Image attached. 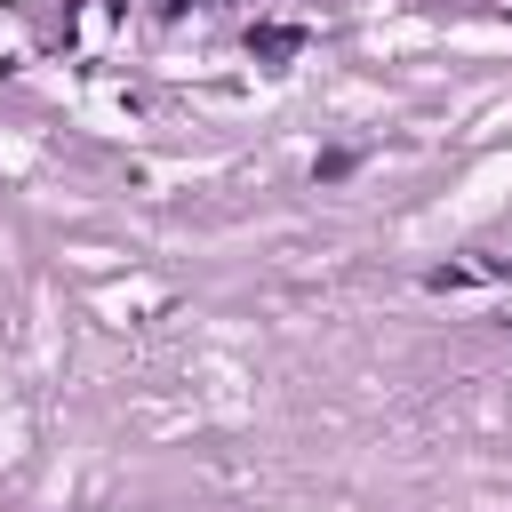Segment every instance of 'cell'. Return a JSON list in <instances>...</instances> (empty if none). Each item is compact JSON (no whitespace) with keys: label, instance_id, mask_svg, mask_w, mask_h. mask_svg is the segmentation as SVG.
I'll return each mask as SVG.
<instances>
[{"label":"cell","instance_id":"obj_1","mask_svg":"<svg viewBox=\"0 0 512 512\" xmlns=\"http://www.w3.org/2000/svg\"><path fill=\"white\" fill-rule=\"evenodd\" d=\"M248 48H256V56H296V48H304V32H296V24H264Z\"/></svg>","mask_w":512,"mask_h":512}]
</instances>
